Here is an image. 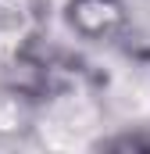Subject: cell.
<instances>
[{
	"label": "cell",
	"instance_id": "obj_1",
	"mask_svg": "<svg viewBox=\"0 0 150 154\" xmlns=\"http://www.w3.org/2000/svg\"><path fill=\"white\" fill-rule=\"evenodd\" d=\"M50 0H0V72L22 65L46 43Z\"/></svg>",
	"mask_w": 150,
	"mask_h": 154
},
{
	"label": "cell",
	"instance_id": "obj_3",
	"mask_svg": "<svg viewBox=\"0 0 150 154\" xmlns=\"http://www.w3.org/2000/svg\"><path fill=\"white\" fill-rule=\"evenodd\" d=\"M97 151H122V154H150V125H122L93 143Z\"/></svg>",
	"mask_w": 150,
	"mask_h": 154
},
{
	"label": "cell",
	"instance_id": "obj_2",
	"mask_svg": "<svg viewBox=\"0 0 150 154\" xmlns=\"http://www.w3.org/2000/svg\"><path fill=\"white\" fill-rule=\"evenodd\" d=\"M61 18L64 29L82 43L111 47L132 36V14L125 0H64Z\"/></svg>",
	"mask_w": 150,
	"mask_h": 154
}]
</instances>
